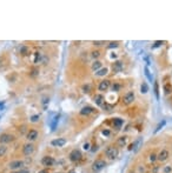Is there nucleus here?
<instances>
[{"instance_id": "obj_1", "label": "nucleus", "mask_w": 172, "mask_h": 173, "mask_svg": "<svg viewBox=\"0 0 172 173\" xmlns=\"http://www.w3.org/2000/svg\"><path fill=\"white\" fill-rule=\"evenodd\" d=\"M119 154V151H118V147H116L114 145H108L106 148H105V155L108 158V159H116Z\"/></svg>"}, {"instance_id": "obj_2", "label": "nucleus", "mask_w": 172, "mask_h": 173, "mask_svg": "<svg viewBox=\"0 0 172 173\" xmlns=\"http://www.w3.org/2000/svg\"><path fill=\"white\" fill-rule=\"evenodd\" d=\"M105 166H106V162L104 159H97V160H94V162L92 163V166H91V168H92V171L93 172H100L103 168H105Z\"/></svg>"}, {"instance_id": "obj_3", "label": "nucleus", "mask_w": 172, "mask_h": 173, "mask_svg": "<svg viewBox=\"0 0 172 173\" xmlns=\"http://www.w3.org/2000/svg\"><path fill=\"white\" fill-rule=\"evenodd\" d=\"M121 100H123V104L124 105H131V104H133L134 100H136V94H134L133 91H127L124 94Z\"/></svg>"}, {"instance_id": "obj_4", "label": "nucleus", "mask_w": 172, "mask_h": 173, "mask_svg": "<svg viewBox=\"0 0 172 173\" xmlns=\"http://www.w3.org/2000/svg\"><path fill=\"white\" fill-rule=\"evenodd\" d=\"M14 135L11 134V133H3L0 134V144L1 145H6V144H9L12 141H14Z\"/></svg>"}, {"instance_id": "obj_5", "label": "nucleus", "mask_w": 172, "mask_h": 173, "mask_svg": "<svg viewBox=\"0 0 172 173\" xmlns=\"http://www.w3.org/2000/svg\"><path fill=\"white\" fill-rule=\"evenodd\" d=\"M68 158H70L71 162L78 163V162H80V160H81L83 154H81V152H80L79 150H72V151L70 152V154H68Z\"/></svg>"}, {"instance_id": "obj_6", "label": "nucleus", "mask_w": 172, "mask_h": 173, "mask_svg": "<svg viewBox=\"0 0 172 173\" xmlns=\"http://www.w3.org/2000/svg\"><path fill=\"white\" fill-rule=\"evenodd\" d=\"M8 168L12 171H19L21 168H24V162L22 160H13L8 164Z\"/></svg>"}, {"instance_id": "obj_7", "label": "nucleus", "mask_w": 172, "mask_h": 173, "mask_svg": "<svg viewBox=\"0 0 172 173\" xmlns=\"http://www.w3.org/2000/svg\"><path fill=\"white\" fill-rule=\"evenodd\" d=\"M111 87V80H108V79H104L99 82V85H98V91H100V92H106L108 91V89Z\"/></svg>"}, {"instance_id": "obj_8", "label": "nucleus", "mask_w": 172, "mask_h": 173, "mask_svg": "<svg viewBox=\"0 0 172 173\" xmlns=\"http://www.w3.org/2000/svg\"><path fill=\"white\" fill-rule=\"evenodd\" d=\"M169 157H170V152L166 150V148H163V150H160V152L157 154V160L160 163H164L169 159Z\"/></svg>"}, {"instance_id": "obj_9", "label": "nucleus", "mask_w": 172, "mask_h": 173, "mask_svg": "<svg viewBox=\"0 0 172 173\" xmlns=\"http://www.w3.org/2000/svg\"><path fill=\"white\" fill-rule=\"evenodd\" d=\"M54 158L53 157H51V155H45V157H43V159H41V164H43V166H45V167H51V166H53L54 165Z\"/></svg>"}, {"instance_id": "obj_10", "label": "nucleus", "mask_w": 172, "mask_h": 173, "mask_svg": "<svg viewBox=\"0 0 172 173\" xmlns=\"http://www.w3.org/2000/svg\"><path fill=\"white\" fill-rule=\"evenodd\" d=\"M33 152H34V145H33L32 143H27V144L24 145V147H22V153H24V155L28 157V155H31Z\"/></svg>"}, {"instance_id": "obj_11", "label": "nucleus", "mask_w": 172, "mask_h": 173, "mask_svg": "<svg viewBox=\"0 0 172 173\" xmlns=\"http://www.w3.org/2000/svg\"><path fill=\"white\" fill-rule=\"evenodd\" d=\"M38 135H39V133H38V131H37V130H30L26 133V139L28 141H34L37 138H38Z\"/></svg>"}, {"instance_id": "obj_12", "label": "nucleus", "mask_w": 172, "mask_h": 173, "mask_svg": "<svg viewBox=\"0 0 172 173\" xmlns=\"http://www.w3.org/2000/svg\"><path fill=\"white\" fill-rule=\"evenodd\" d=\"M123 68H124V64H123V61H120V60H116L114 63L112 64V70H113L116 73L121 72Z\"/></svg>"}, {"instance_id": "obj_13", "label": "nucleus", "mask_w": 172, "mask_h": 173, "mask_svg": "<svg viewBox=\"0 0 172 173\" xmlns=\"http://www.w3.org/2000/svg\"><path fill=\"white\" fill-rule=\"evenodd\" d=\"M93 100H94L97 106H103L105 104V98H104L103 94H95L94 98H93Z\"/></svg>"}, {"instance_id": "obj_14", "label": "nucleus", "mask_w": 172, "mask_h": 173, "mask_svg": "<svg viewBox=\"0 0 172 173\" xmlns=\"http://www.w3.org/2000/svg\"><path fill=\"white\" fill-rule=\"evenodd\" d=\"M66 143H67V140L64 139V138H58V139H54V140L51 141V144L56 147H63V146L66 145Z\"/></svg>"}, {"instance_id": "obj_15", "label": "nucleus", "mask_w": 172, "mask_h": 173, "mask_svg": "<svg viewBox=\"0 0 172 173\" xmlns=\"http://www.w3.org/2000/svg\"><path fill=\"white\" fill-rule=\"evenodd\" d=\"M127 141H129V139H127V137L126 135H121V137H119L118 139H117V146H119V147H125L126 145H127Z\"/></svg>"}, {"instance_id": "obj_16", "label": "nucleus", "mask_w": 172, "mask_h": 173, "mask_svg": "<svg viewBox=\"0 0 172 173\" xmlns=\"http://www.w3.org/2000/svg\"><path fill=\"white\" fill-rule=\"evenodd\" d=\"M93 112H94V108L91 107V106H85V107H83L80 109V114L81 116H89V114H91Z\"/></svg>"}, {"instance_id": "obj_17", "label": "nucleus", "mask_w": 172, "mask_h": 173, "mask_svg": "<svg viewBox=\"0 0 172 173\" xmlns=\"http://www.w3.org/2000/svg\"><path fill=\"white\" fill-rule=\"evenodd\" d=\"M107 73H108V68L107 67H102L99 71L95 72V76L97 77H104V76H106Z\"/></svg>"}, {"instance_id": "obj_18", "label": "nucleus", "mask_w": 172, "mask_h": 173, "mask_svg": "<svg viewBox=\"0 0 172 173\" xmlns=\"http://www.w3.org/2000/svg\"><path fill=\"white\" fill-rule=\"evenodd\" d=\"M102 68V61H99V60H94L93 61V64H92V70L94 71V72H97V71H99Z\"/></svg>"}, {"instance_id": "obj_19", "label": "nucleus", "mask_w": 172, "mask_h": 173, "mask_svg": "<svg viewBox=\"0 0 172 173\" xmlns=\"http://www.w3.org/2000/svg\"><path fill=\"white\" fill-rule=\"evenodd\" d=\"M123 122H124V121H123L121 119H119V118H116V119H113V125H114V127H117V128L121 127Z\"/></svg>"}, {"instance_id": "obj_20", "label": "nucleus", "mask_w": 172, "mask_h": 173, "mask_svg": "<svg viewBox=\"0 0 172 173\" xmlns=\"http://www.w3.org/2000/svg\"><path fill=\"white\" fill-rule=\"evenodd\" d=\"M40 60H41V54L39 52H35L34 53V58H33V63L34 64H38Z\"/></svg>"}, {"instance_id": "obj_21", "label": "nucleus", "mask_w": 172, "mask_h": 173, "mask_svg": "<svg viewBox=\"0 0 172 173\" xmlns=\"http://www.w3.org/2000/svg\"><path fill=\"white\" fill-rule=\"evenodd\" d=\"M147 91H149V86H147L146 82H143L142 86H140V92L145 94V93H147Z\"/></svg>"}, {"instance_id": "obj_22", "label": "nucleus", "mask_w": 172, "mask_h": 173, "mask_svg": "<svg viewBox=\"0 0 172 173\" xmlns=\"http://www.w3.org/2000/svg\"><path fill=\"white\" fill-rule=\"evenodd\" d=\"M6 152H7V147L5 145H0V157H4Z\"/></svg>"}, {"instance_id": "obj_23", "label": "nucleus", "mask_w": 172, "mask_h": 173, "mask_svg": "<svg viewBox=\"0 0 172 173\" xmlns=\"http://www.w3.org/2000/svg\"><path fill=\"white\" fill-rule=\"evenodd\" d=\"M164 91H165L166 94L171 93V92H172V86H171L170 84H165V85H164Z\"/></svg>"}, {"instance_id": "obj_24", "label": "nucleus", "mask_w": 172, "mask_h": 173, "mask_svg": "<svg viewBox=\"0 0 172 173\" xmlns=\"http://www.w3.org/2000/svg\"><path fill=\"white\" fill-rule=\"evenodd\" d=\"M28 52H30V51H28V48H27L26 46H22V47L20 48V53H21L22 55H27Z\"/></svg>"}, {"instance_id": "obj_25", "label": "nucleus", "mask_w": 172, "mask_h": 173, "mask_svg": "<svg viewBox=\"0 0 172 173\" xmlns=\"http://www.w3.org/2000/svg\"><path fill=\"white\" fill-rule=\"evenodd\" d=\"M145 76L147 77V79H149L150 81H152V76H151V73H150L149 67H145Z\"/></svg>"}, {"instance_id": "obj_26", "label": "nucleus", "mask_w": 172, "mask_h": 173, "mask_svg": "<svg viewBox=\"0 0 172 173\" xmlns=\"http://www.w3.org/2000/svg\"><path fill=\"white\" fill-rule=\"evenodd\" d=\"M39 74V70L38 68H33L32 71H31V73H30V76L32 77V78H34V77H37Z\"/></svg>"}, {"instance_id": "obj_27", "label": "nucleus", "mask_w": 172, "mask_h": 173, "mask_svg": "<svg viewBox=\"0 0 172 173\" xmlns=\"http://www.w3.org/2000/svg\"><path fill=\"white\" fill-rule=\"evenodd\" d=\"M100 51H98V49H95V51H93L92 52V58H94V59H98V58H99L100 57Z\"/></svg>"}, {"instance_id": "obj_28", "label": "nucleus", "mask_w": 172, "mask_h": 173, "mask_svg": "<svg viewBox=\"0 0 172 173\" xmlns=\"http://www.w3.org/2000/svg\"><path fill=\"white\" fill-rule=\"evenodd\" d=\"M39 119H40V116H39V114H34V116L31 117V121H32V122H38Z\"/></svg>"}, {"instance_id": "obj_29", "label": "nucleus", "mask_w": 172, "mask_h": 173, "mask_svg": "<svg viewBox=\"0 0 172 173\" xmlns=\"http://www.w3.org/2000/svg\"><path fill=\"white\" fill-rule=\"evenodd\" d=\"M120 87H121V85H120V84H118V82H116V84L112 86V91H114V92H118V91L120 90Z\"/></svg>"}, {"instance_id": "obj_30", "label": "nucleus", "mask_w": 172, "mask_h": 173, "mask_svg": "<svg viewBox=\"0 0 172 173\" xmlns=\"http://www.w3.org/2000/svg\"><path fill=\"white\" fill-rule=\"evenodd\" d=\"M90 90H91V86L90 85H84L83 86V92L84 93H90Z\"/></svg>"}, {"instance_id": "obj_31", "label": "nucleus", "mask_w": 172, "mask_h": 173, "mask_svg": "<svg viewBox=\"0 0 172 173\" xmlns=\"http://www.w3.org/2000/svg\"><path fill=\"white\" fill-rule=\"evenodd\" d=\"M156 160H157V154L152 152V153L150 154V162H151V163H154Z\"/></svg>"}, {"instance_id": "obj_32", "label": "nucleus", "mask_w": 172, "mask_h": 173, "mask_svg": "<svg viewBox=\"0 0 172 173\" xmlns=\"http://www.w3.org/2000/svg\"><path fill=\"white\" fill-rule=\"evenodd\" d=\"M154 93H156L157 99H159V91H158V82L157 81L154 82Z\"/></svg>"}, {"instance_id": "obj_33", "label": "nucleus", "mask_w": 172, "mask_h": 173, "mask_svg": "<svg viewBox=\"0 0 172 173\" xmlns=\"http://www.w3.org/2000/svg\"><path fill=\"white\" fill-rule=\"evenodd\" d=\"M116 47H118V43L116 41V43H110V45H108V48H116Z\"/></svg>"}, {"instance_id": "obj_34", "label": "nucleus", "mask_w": 172, "mask_h": 173, "mask_svg": "<svg viewBox=\"0 0 172 173\" xmlns=\"http://www.w3.org/2000/svg\"><path fill=\"white\" fill-rule=\"evenodd\" d=\"M92 44H93L94 46H102V45L105 44V41H93Z\"/></svg>"}, {"instance_id": "obj_35", "label": "nucleus", "mask_w": 172, "mask_h": 173, "mask_svg": "<svg viewBox=\"0 0 172 173\" xmlns=\"http://www.w3.org/2000/svg\"><path fill=\"white\" fill-rule=\"evenodd\" d=\"M171 172H172V167L171 166H166L164 168V173H171Z\"/></svg>"}, {"instance_id": "obj_36", "label": "nucleus", "mask_w": 172, "mask_h": 173, "mask_svg": "<svg viewBox=\"0 0 172 173\" xmlns=\"http://www.w3.org/2000/svg\"><path fill=\"white\" fill-rule=\"evenodd\" d=\"M84 150H86V151H89V150H90V143H89V141L84 144Z\"/></svg>"}, {"instance_id": "obj_37", "label": "nucleus", "mask_w": 172, "mask_h": 173, "mask_svg": "<svg viewBox=\"0 0 172 173\" xmlns=\"http://www.w3.org/2000/svg\"><path fill=\"white\" fill-rule=\"evenodd\" d=\"M18 173H30V171L26 170V168H21V170L18 171Z\"/></svg>"}, {"instance_id": "obj_38", "label": "nucleus", "mask_w": 172, "mask_h": 173, "mask_svg": "<svg viewBox=\"0 0 172 173\" xmlns=\"http://www.w3.org/2000/svg\"><path fill=\"white\" fill-rule=\"evenodd\" d=\"M38 173H48V171H47V170H41V171H39Z\"/></svg>"}, {"instance_id": "obj_39", "label": "nucleus", "mask_w": 172, "mask_h": 173, "mask_svg": "<svg viewBox=\"0 0 172 173\" xmlns=\"http://www.w3.org/2000/svg\"><path fill=\"white\" fill-rule=\"evenodd\" d=\"M103 134H106V135H110V131H103Z\"/></svg>"}, {"instance_id": "obj_40", "label": "nucleus", "mask_w": 172, "mask_h": 173, "mask_svg": "<svg viewBox=\"0 0 172 173\" xmlns=\"http://www.w3.org/2000/svg\"><path fill=\"white\" fill-rule=\"evenodd\" d=\"M160 44H163V41H156V46H158V45H160Z\"/></svg>"}, {"instance_id": "obj_41", "label": "nucleus", "mask_w": 172, "mask_h": 173, "mask_svg": "<svg viewBox=\"0 0 172 173\" xmlns=\"http://www.w3.org/2000/svg\"><path fill=\"white\" fill-rule=\"evenodd\" d=\"M43 103H44V104H46V103H47V98H44V101H43Z\"/></svg>"}, {"instance_id": "obj_42", "label": "nucleus", "mask_w": 172, "mask_h": 173, "mask_svg": "<svg viewBox=\"0 0 172 173\" xmlns=\"http://www.w3.org/2000/svg\"><path fill=\"white\" fill-rule=\"evenodd\" d=\"M13 173H18V171H17V172H13Z\"/></svg>"}]
</instances>
